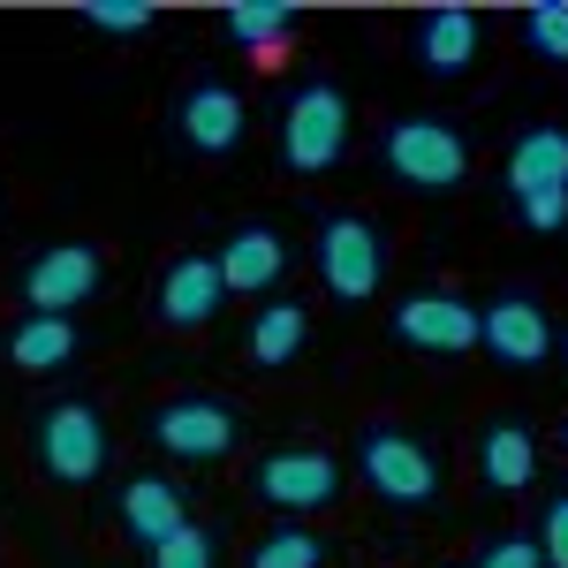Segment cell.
<instances>
[{"instance_id":"6da1fadb","label":"cell","mask_w":568,"mask_h":568,"mask_svg":"<svg viewBox=\"0 0 568 568\" xmlns=\"http://www.w3.org/2000/svg\"><path fill=\"white\" fill-rule=\"evenodd\" d=\"M508 205L530 235H561L568 227V130L561 122H530L516 144H508Z\"/></svg>"},{"instance_id":"7a4b0ae2","label":"cell","mask_w":568,"mask_h":568,"mask_svg":"<svg viewBox=\"0 0 568 568\" xmlns=\"http://www.w3.org/2000/svg\"><path fill=\"white\" fill-rule=\"evenodd\" d=\"M379 160L402 190H425V197H447L470 175V144L447 114H394L387 136H379Z\"/></svg>"},{"instance_id":"3957f363","label":"cell","mask_w":568,"mask_h":568,"mask_svg":"<svg viewBox=\"0 0 568 568\" xmlns=\"http://www.w3.org/2000/svg\"><path fill=\"white\" fill-rule=\"evenodd\" d=\"M349 152V91L334 77H304L281 106V160L296 175H326Z\"/></svg>"},{"instance_id":"277c9868","label":"cell","mask_w":568,"mask_h":568,"mask_svg":"<svg viewBox=\"0 0 568 568\" xmlns=\"http://www.w3.org/2000/svg\"><path fill=\"white\" fill-rule=\"evenodd\" d=\"M356 470H364V485H372L387 508H433L439 500L433 447L417 433H402V425H364V433H356Z\"/></svg>"},{"instance_id":"5b68a950","label":"cell","mask_w":568,"mask_h":568,"mask_svg":"<svg viewBox=\"0 0 568 568\" xmlns=\"http://www.w3.org/2000/svg\"><path fill=\"white\" fill-rule=\"evenodd\" d=\"M31 447H39V470L53 485H91L106 470V417L91 402H45L31 417Z\"/></svg>"},{"instance_id":"8992f818","label":"cell","mask_w":568,"mask_h":568,"mask_svg":"<svg viewBox=\"0 0 568 568\" xmlns=\"http://www.w3.org/2000/svg\"><path fill=\"white\" fill-rule=\"evenodd\" d=\"M318 281L334 304H372L387 281V243L364 213H326L318 220Z\"/></svg>"},{"instance_id":"52a82bcc","label":"cell","mask_w":568,"mask_h":568,"mask_svg":"<svg viewBox=\"0 0 568 568\" xmlns=\"http://www.w3.org/2000/svg\"><path fill=\"white\" fill-rule=\"evenodd\" d=\"M235 439H243V417L220 394H175L152 409V447L175 463H220V455H235Z\"/></svg>"},{"instance_id":"ba28073f","label":"cell","mask_w":568,"mask_h":568,"mask_svg":"<svg viewBox=\"0 0 568 568\" xmlns=\"http://www.w3.org/2000/svg\"><path fill=\"white\" fill-rule=\"evenodd\" d=\"M251 485H258L265 508H281V516H318V508L342 500V463L326 447H273Z\"/></svg>"},{"instance_id":"9c48e42d","label":"cell","mask_w":568,"mask_h":568,"mask_svg":"<svg viewBox=\"0 0 568 568\" xmlns=\"http://www.w3.org/2000/svg\"><path fill=\"white\" fill-rule=\"evenodd\" d=\"M478 349L500 356L508 372H538L546 356L561 349V334H554V318H546V304H538V296L508 288V296L478 304Z\"/></svg>"},{"instance_id":"30bf717a","label":"cell","mask_w":568,"mask_h":568,"mask_svg":"<svg viewBox=\"0 0 568 568\" xmlns=\"http://www.w3.org/2000/svg\"><path fill=\"white\" fill-rule=\"evenodd\" d=\"M99 281H106L99 243H45L39 258L23 265V304L45 311V318H69L99 296Z\"/></svg>"},{"instance_id":"8fae6325","label":"cell","mask_w":568,"mask_h":568,"mask_svg":"<svg viewBox=\"0 0 568 568\" xmlns=\"http://www.w3.org/2000/svg\"><path fill=\"white\" fill-rule=\"evenodd\" d=\"M394 342L402 349H425V356H463L478 349V304L447 296V288H417L394 304Z\"/></svg>"},{"instance_id":"7c38bea8","label":"cell","mask_w":568,"mask_h":568,"mask_svg":"<svg viewBox=\"0 0 568 568\" xmlns=\"http://www.w3.org/2000/svg\"><path fill=\"white\" fill-rule=\"evenodd\" d=\"M175 136H182V152H197V160L235 152L243 144V91L220 84V77H197L175 99Z\"/></svg>"},{"instance_id":"4fadbf2b","label":"cell","mask_w":568,"mask_h":568,"mask_svg":"<svg viewBox=\"0 0 568 568\" xmlns=\"http://www.w3.org/2000/svg\"><path fill=\"white\" fill-rule=\"evenodd\" d=\"M478 45H485V23H478V8H463V0L425 8L417 31H409V53H417L425 77H463V69L478 61Z\"/></svg>"},{"instance_id":"5bb4252c","label":"cell","mask_w":568,"mask_h":568,"mask_svg":"<svg viewBox=\"0 0 568 568\" xmlns=\"http://www.w3.org/2000/svg\"><path fill=\"white\" fill-rule=\"evenodd\" d=\"M227 296V281H220V258H197V251H182L168 273H160V326H182V334H197L205 318L220 311Z\"/></svg>"},{"instance_id":"9a60e30c","label":"cell","mask_w":568,"mask_h":568,"mask_svg":"<svg viewBox=\"0 0 568 568\" xmlns=\"http://www.w3.org/2000/svg\"><path fill=\"white\" fill-rule=\"evenodd\" d=\"M288 273V243H281V227H235L227 243H220V281H227V296H265L273 281Z\"/></svg>"},{"instance_id":"2e32d148","label":"cell","mask_w":568,"mask_h":568,"mask_svg":"<svg viewBox=\"0 0 568 568\" xmlns=\"http://www.w3.org/2000/svg\"><path fill=\"white\" fill-rule=\"evenodd\" d=\"M478 478L493 493H524L538 478V433H530L524 417H493L478 433Z\"/></svg>"},{"instance_id":"e0dca14e","label":"cell","mask_w":568,"mask_h":568,"mask_svg":"<svg viewBox=\"0 0 568 568\" xmlns=\"http://www.w3.org/2000/svg\"><path fill=\"white\" fill-rule=\"evenodd\" d=\"M182 524H190V508H182V485L175 478H152V470H144V478L122 485V530H130L144 554H152L160 538H175Z\"/></svg>"},{"instance_id":"ac0fdd59","label":"cell","mask_w":568,"mask_h":568,"mask_svg":"<svg viewBox=\"0 0 568 568\" xmlns=\"http://www.w3.org/2000/svg\"><path fill=\"white\" fill-rule=\"evenodd\" d=\"M77 356V318H45V311H23L8 326V364L16 372H61Z\"/></svg>"},{"instance_id":"d6986e66","label":"cell","mask_w":568,"mask_h":568,"mask_svg":"<svg viewBox=\"0 0 568 568\" xmlns=\"http://www.w3.org/2000/svg\"><path fill=\"white\" fill-rule=\"evenodd\" d=\"M304 342H311V311L296 296H273L258 311V326H251V364L258 372H281L288 356H304Z\"/></svg>"},{"instance_id":"ffe728a7","label":"cell","mask_w":568,"mask_h":568,"mask_svg":"<svg viewBox=\"0 0 568 568\" xmlns=\"http://www.w3.org/2000/svg\"><path fill=\"white\" fill-rule=\"evenodd\" d=\"M288 31H296V8L288 0H235L227 8V39L243 45V53H273Z\"/></svg>"},{"instance_id":"44dd1931","label":"cell","mask_w":568,"mask_h":568,"mask_svg":"<svg viewBox=\"0 0 568 568\" xmlns=\"http://www.w3.org/2000/svg\"><path fill=\"white\" fill-rule=\"evenodd\" d=\"M251 568H326V538L304 524H281L258 538V554H251Z\"/></svg>"},{"instance_id":"7402d4cb","label":"cell","mask_w":568,"mask_h":568,"mask_svg":"<svg viewBox=\"0 0 568 568\" xmlns=\"http://www.w3.org/2000/svg\"><path fill=\"white\" fill-rule=\"evenodd\" d=\"M77 23L99 31V39H144V31L160 23V8H152V0H84Z\"/></svg>"},{"instance_id":"603a6c76","label":"cell","mask_w":568,"mask_h":568,"mask_svg":"<svg viewBox=\"0 0 568 568\" xmlns=\"http://www.w3.org/2000/svg\"><path fill=\"white\" fill-rule=\"evenodd\" d=\"M524 45L538 61L568 69V0H530L524 8Z\"/></svg>"},{"instance_id":"cb8c5ba5","label":"cell","mask_w":568,"mask_h":568,"mask_svg":"<svg viewBox=\"0 0 568 568\" xmlns=\"http://www.w3.org/2000/svg\"><path fill=\"white\" fill-rule=\"evenodd\" d=\"M144 561H152V568H213V530H205V524H182L175 538H160Z\"/></svg>"},{"instance_id":"d4e9b609","label":"cell","mask_w":568,"mask_h":568,"mask_svg":"<svg viewBox=\"0 0 568 568\" xmlns=\"http://www.w3.org/2000/svg\"><path fill=\"white\" fill-rule=\"evenodd\" d=\"M538 561L546 568H568V493L546 500V524H538Z\"/></svg>"},{"instance_id":"484cf974","label":"cell","mask_w":568,"mask_h":568,"mask_svg":"<svg viewBox=\"0 0 568 568\" xmlns=\"http://www.w3.org/2000/svg\"><path fill=\"white\" fill-rule=\"evenodd\" d=\"M478 568H546V561H538V538H493Z\"/></svg>"},{"instance_id":"4316f807","label":"cell","mask_w":568,"mask_h":568,"mask_svg":"<svg viewBox=\"0 0 568 568\" xmlns=\"http://www.w3.org/2000/svg\"><path fill=\"white\" fill-rule=\"evenodd\" d=\"M561 439H568V433H561Z\"/></svg>"}]
</instances>
